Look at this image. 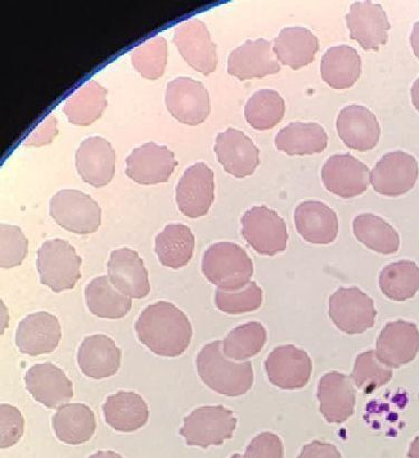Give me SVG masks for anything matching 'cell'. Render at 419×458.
<instances>
[{
    "label": "cell",
    "instance_id": "1",
    "mask_svg": "<svg viewBox=\"0 0 419 458\" xmlns=\"http://www.w3.org/2000/svg\"><path fill=\"white\" fill-rule=\"evenodd\" d=\"M140 343L159 357L182 356L191 345L192 327L182 310L159 301L149 305L136 322Z\"/></svg>",
    "mask_w": 419,
    "mask_h": 458
},
{
    "label": "cell",
    "instance_id": "2",
    "mask_svg": "<svg viewBox=\"0 0 419 458\" xmlns=\"http://www.w3.org/2000/svg\"><path fill=\"white\" fill-rule=\"evenodd\" d=\"M197 371L207 387L223 396L241 397L253 387L252 363L233 361L225 356L222 341H214L201 350Z\"/></svg>",
    "mask_w": 419,
    "mask_h": 458
},
{
    "label": "cell",
    "instance_id": "3",
    "mask_svg": "<svg viewBox=\"0 0 419 458\" xmlns=\"http://www.w3.org/2000/svg\"><path fill=\"white\" fill-rule=\"evenodd\" d=\"M202 274L211 284L225 292H236L249 284L254 264L245 250L231 242H220L207 249Z\"/></svg>",
    "mask_w": 419,
    "mask_h": 458
},
{
    "label": "cell",
    "instance_id": "4",
    "mask_svg": "<svg viewBox=\"0 0 419 458\" xmlns=\"http://www.w3.org/2000/svg\"><path fill=\"white\" fill-rule=\"evenodd\" d=\"M81 265L82 259L64 240L47 241L38 251L40 282L56 293L74 289L81 278Z\"/></svg>",
    "mask_w": 419,
    "mask_h": 458
},
{
    "label": "cell",
    "instance_id": "5",
    "mask_svg": "<svg viewBox=\"0 0 419 458\" xmlns=\"http://www.w3.org/2000/svg\"><path fill=\"white\" fill-rule=\"evenodd\" d=\"M237 419L224 406L197 408L184 420L180 435L188 446H219L233 437Z\"/></svg>",
    "mask_w": 419,
    "mask_h": 458
},
{
    "label": "cell",
    "instance_id": "6",
    "mask_svg": "<svg viewBox=\"0 0 419 458\" xmlns=\"http://www.w3.org/2000/svg\"><path fill=\"white\" fill-rule=\"evenodd\" d=\"M242 235L256 253L276 256L286 250L288 233L286 222L267 206H255L243 215Z\"/></svg>",
    "mask_w": 419,
    "mask_h": 458
},
{
    "label": "cell",
    "instance_id": "7",
    "mask_svg": "<svg viewBox=\"0 0 419 458\" xmlns=\"http://www.w3.org/2000/svg\"><path fill=\"white\" fill-rule=\"evenodd\" d=\"M49 214L66 231L88 235L101 225V208L91 197L74 190H64L54 195Z\"/></svg>",
    "mask_w": 419,
    "mask_h": 458
},
{
    "label": "cell",
    "instance_id": "8",
    "mask_svg": "<svg viewBox=\"0 0 419 458\" xmlns=\"http://www.w3.org/2000/svg\"><path fill=\"white\" fill-rule=\"evenodd\" d=\"M329 316L338 329L360 335L375 326L377 311L371 296L358 287H341L329 300Z\"/></svg>",
    "mask_w": 419,
    "mask_h": 458
},
{
    "label": "cell",
    "instance_id": "9",
    "mask_svg": "<svg viewBox=\"0 0 419 458\" xmlns=\"http://www.w3.org/2000/svg\"><path fill=\"white\" fill-rule=\"evenodd\" d=\"M166 106L175 119L192 127L204 123L211 110L204 84L191 78L175 79L167 85Z\"/></svg>",
    "mask_w": 419,
    "mask_h": 458
},
{
    "label": "cell",
    "instance_id": "10",
    "mask_svg": "<svg viewBox=\"0 0 419 458\" xmlns=\"http://www.w3.org/2000/svg\"><path fill=\"white\" fill-rule=\"evenodd\" d=\"M418 174V163L412 155L394 151L378 161L371 172V183L378 194L402 196L416 185Z\"/></svg>",
    "mask_w": 419,
    "mask_h": 458
},
{
    "label": "cell",
    "instance_id": "11",
    "mask_svg": "<svg viewBox=\"0 0 419 458\" xmlns=\"http://www.w3.org/2000/svg\"><path fill=\"white\" fill-rule=\"evenodd\" d=\"M312 360L304 350L295 345H279L265 361L269 383L283 390H297L309 384Z\"/></svg>",
    "mask_w": 419,
    "mask_h": 458
},
{
    "label": "cell",
    "instance_id": "12",
    "mask_svg": "<svg viewBox=\"0 0 419 458\" xmlns=\"http://www.w3.org/2000/svg\"><path fill=\"white\" fill-rule=\"evenodd\" d=\"M215 199L214 173L200 163L184 173L175 191L180 212L189 218H200L210 212Z\"/></svg>",
    "mask_w": 419,
    "mask_h": 458
},
{
    "label": "cell",
    "instance_id": "13",
    "mask_svg": "<svg viewBox=\"0 0 419 458\" xmlns=\"http://www.w3.org/2000/svg\"><path fill=\"white\" fill-rule=\"evenodd\" d=\"M174 43L192 69L204 75L215 72L218 64V51L204 22L192 20L179 25L175 30Z\"/></svg>",
    "mask_w": 419,
    "mask_h": 458
},
{
    "label": "cell",
    "instance_id": "14",
    "mask_svg": "<svg viewBox=\"0 0 419 458\" xmlns=\"http://www.w3.org/2000/svg\"><path fill=\"white\" fill-rule=\"evenodd\" d=\"M324 186L341 199H353L363 194L371 183V170L349 154L333 155L322 168Z\"/></svg>",
    "mask_w": 419,
    "mask_h": 458
},
{
    "label": "cell",
    "instance_id": "15",
    "mask_svg": "<svg viewBox=\"0 0 419 458\" xmlns=\"http://www.w3.org/2000/svg\"><path fill=\"white\" fill-rule=\"evenodd\" d=\"M378 359L389 368H400L415 360L419 352V330L415 323H387L376 344Z\"/></svg>",
    "mask_w": 419,
    "mask_h": 458
},
{
    "label": "cell",
    "instance_id": "16",
    "mask_svg": "<svg viewBox=\"0 0 419 458\" xmlns=\"http://www.w3.org/2000/svg\"><path fill=\"white\" fill-rule=\"evenodd\" d=\"M177 165L168 148L148 142L129 155L127 176L140 185H157L168 182Z\"/></svg>",
    "mask_w": 419,
    "mask_h": 458
},
{
    "label": "cell",
    "instance_id": "17",
    "mask_svg": "<svg viewBox=\"0 0 419 458\" xmlns=\"http://www.w3.org/2000/svg\"><path fill=\"white\" fill-rule=\"evenodd\" d=\"M225 172L236 178L252 176L260 165V151L240 130L228 128L216 138L214 147Z\"/></svg>",
    "mask_w": 419,
    "mask_h": 458
},
{
    "label": "cell",
    "instance_id": "18",
    "mask_svg": "<svg viewBox=\"0 0 419 458\" xmlns=\"http://www.w3.org/2000/svg\"><path fill=\"white\" fill-rule=\"evenodd\" d=\"M351 38L357 40L364 51H378L389 40L390 24L381 4L358 2L351 4L346 16Z\"/></svg>",
    "mask_w": 419,
    "mask_h": 458
},
{
    "label": "cell",
    "instance_id": "19",
    "mask_svg": "<svg viewBox=\"0 0 419 458\" xmlns=\"http://www.w3.org/2000/svg\"><path fill=\"white\" fill-rule=\"evenodd\" d=\"M24 380L30 396L51 410H58L73 398V385L65 372L53 363L31 367Z\"/></svg>",
    "mask_w": 419,
    "mask_h": 458
},
{
    "label": "cell",
    "instance_id": "20",
    "mask_svg": "<svg viewBox=\"0 0 419 458\" xmlns=\"http://www.w3.org/2000/svg\"><path fill=\"white\" fill-rule=\"evenodd\" d=\"M62 339L60 321L47 312L30 314L18 325L16 345L22 354L38 357L52 353Z\"/></svg>",
    "mask_w": 419,
    "mask_h": 458
},
{
    "label": "cell",
    "instance_id": "21",
    "mask_svg": "<svg viewBox=\"0 0 419 458\" xmlns=\"http://www.w3.org/2000/svg\"><path fill=\"white\" fill-rule=\"evenodd\" d=\"M281 71L272 43L264 38L247 40L228 58V74L242 81L262 79Z\"/></svg>",
    "mask_w": 419,
    "mask_h": 458
},
{
    "label": "cell",
    "instance_id": "22",
    "mask_svg": "<svg viewBox=\"0 0 419 458\" xmlns=\"http://www.w3.org/2000/svg\"><path fill=\"white\" fill-rule=\"evenodd\" d=\"M320 412L330 424H342L354 415L355 392L350 377L329 372L319 381Z\"/></svg>",
    "mask_w": 419,
    "mask_h": 458
},
{
    "label": "cell",
    "instance_id": "23",
    "mask_svg": "<svg viewBox=\"0 0 419 458\" xmlns=\"http://www.w3.org/2000/svg\"><path fill=\"white\" fill-rule=\"evenodd\" d=\"M107 276L112 285L130 299L146 298L150 292L147 268L136 250L119 249L112 251L107 263Z\"/></svg>",
    "mask_w": 419,
    "mask_h": 458
},
{
    "label": "cell",
    "instance_id": "24",
    "mask_svg": "<svg viewBox=\"0 0 419 458\" xmlns=\"http://www.w3.org/2000/svg\"><path fill=\"white\" fill-rule=\"evenodd\" d=\"M75 159L80 176L93 187L109 185L115 176L116 156L106 139L88 138L81 143Z\"/></svg>",
    "mask_w": 419,
    "mask_h": 458
},
{
    "label": "cell",
    "instance_id": "25",
    "mask_svg": "<svg viewBox=\"0 0 419 458\" xmlns=\"http://www.w3.org/2000/svg\"><path fill=\"white\" fill-rule=\"evenodd\" d=\"M337 130L345 145L355 151L372 150L380 142V123L366 106L351 105L344 107L338 115Z\"/></svg>",
    "mask_w": 419,
    "mask_h": 458
},
{
    "label": "cell",
    "instance_id": "26",
    "mask_svg": "<svg viewBox=\"0 0 419 458\" xmlns=\"http://www.w3.org/2000/svg\"><path fill=\"white\" fill-rule=\"evenodd\" d=\"M296 231L311 244H331L339 232L335 210L321 201H304L295 210Z\"/></svg>",
    "mask_w": 419,
    "mask_h": 458
},
{
    "label": "cell",
    "instance_id": "27",
    "mask_svg": "<svg viewBox=\"0 0 419 458\" xmlns=\"http://www.w3.org/2000/svg\"><path fill=\"white\" fill-rule=\"evenodd\" d=\"M78 365L89 378H109L119 370L121 350L107 335H90L79 348Z\"/></svg>",
    "mask_w": 419,
    "mask_h": 458
},
{
    "label": "cell",
    "instance_id": "28",
    "mask_svg": "<svg viewBox=\"0 0 419 458\" xmlns=\"http://www.w3.org/2000/svg\"><path fill=\"white\" fill-rule=\"evenodd\" d=\"M107 424L121 433H133L149 420V408L141 396L133 392H119L107 398L102 407Z\"/></svg>",
    "mask_w": 419,
    "mask_h": 458
},
{
    "label": "cell",
    "instance_id": "29",
    "mask_svg": "<svg viewBox=\"0 0 419 458\" xmlns=\"http://www.w3.org/2000/svg\"><path fill=\"white\" fill-rule=\"evenodd\" d=\"M319 51V40L304 27H286L274 39L273 52L283 65L292 70L311 64Z\"/></svg>",
    "mask_w": 419,
    "mask_h": 458
},
{
    "label": "cell",
    "instance_id": "30",
    "mask_svg": "<svg viewBox=\"0 0 419 458\" xmlns=\"http://www.w3.org/2000/svg\"><path fill=\"white\" fill-rule=\"evenodd\" d=\"M52 426L58 441L81 445L92 438L97 421L91 408L83 403H66L53 416Z\"/></svg>",
    "mask_w": 419,
    "mask_h": 458
},
{
    "label": "cell",
    "instance_id": "31",
    "mask_svg": "<svg viewBox=\"0 0 419 458\" xmlns=\"http://www.w3.org/2000/svg\"><path fill=\"white\" fill-rule=\"evenodd\" d=\"M320 72L329 87L336 89H349L362 74V58L354 47L339 45L329 48L324 54Z\"/></svg>",
    "mask_w": 419,
    "mask_h": 458
},
{
    "label": "cell",
    "instance_id": "32",
    "mask_svg": "<svg viewBox=\"0 0 419 458\" xmlns=\"http://www.w3.org/2000/svg\"><path fill=\"white\" fill-rule=\"evenodd\" d=\"M195 236L184 224H169L156 237V254L166 267L179 269L191 262Z\"/></svg>",
    "mask_w": 419,
    "mask_h": 458
},
{
    "label": "cell",
    "instance_id": "33",
    "mask_svg": "<svg viewBox=\"0 0 419 458\" xmlns=\"http://www.w3.org/2000/svg\"><path fill=\"white\" fill-rule=\"evenodd\" d=\"M276 146L288 156L321 154L328 146V134L319 123H292L277 134Z\"/></svg>",
    "mask_w": 419,
    "mask_h": 458
},
{
    "label": "cell",
    "instance_id": "34",
    "mask_svg": "<svg viewBox=\"0 0 419 458\" xmlns=\"http://www.w3.org/2000/svg\"><path fill=\"white\" fill-rule=\"evenodd\" d=\"M89 311L98 318H123L133 308V299L115 289L109 276L94 278L85 287Z\"/></svg>",
    "mask_w": 419,
    "mask_h": 458
},
{
    "label": "cell",
    "instance_id": "35",
    "mask_svg": "<svg viewBox=\"0 0 419 458\" xmlns=\"http://www.w3.org/2000/svg\"><path fill=\"white\" fill-rule=\"evenodd\" d=\"M354 235L369 250L382 255L395 254L400 238L395 228L377 215L362 214L354 219Z\"/></svg>",
    "mask_w": 419,
    "mask_h": 458
},
{
    "label": "cell",
    "instance_id": "36",
    "mask_svg": "<svg viewBox=\"0 0 419 458\" xmlns=\"http://www.w3.org/2000/svg\"><path fill=\"white\" fill-rule=\"evenodd\" d=\"M107 105V89L90 81L67 100L64 114L71 123L88 127L100 118Z\"/></svg>",
    "mask_w": 419,
    "mask_h": 458
},
{
    "label": "cell",
    "instance_id": "37",
    "mask_svg": "<svg viewBox=\"0 0 419 458\" xmlns=\"http://www.w3.org/2000/svg\"><path fill=\"white\" fill-rule=\"evenodd\" d=\"M380 287L387 298L398 301L413 299L419 291V267L411 260L387 265L380 274Z\"/></svg>",
    "mask_w": 419,
    "mask_h": 458
},
{
    "label": "cell",
    "instance_id": "38",
    "mask_svg": "<svg viewBox=\"0 0 419 458\" xmlns=\"http://www.w3.org/2000/svg\"><path fill=\"white\" fill-rule=\"evenodd\" d=\"M268 340V332L262 323H245L229 332L223 341L225 356L236 362H245L262 352Z\"/></svg>",
    "mask_w": 419,
    "mask_h": 458
},
{
    "label": "cell",
    "instance_id": "39",
    "mask_svg": "<svg viewBox=\"0 0 419 458\" xmlns=\"http://www.w3.org/2000/svg\"><path fill=\"white\" fill-rule=\"evenodd\" d=\"M286 114V102L274 89H261L252 96L245 106V118L256 130L273 129Z\"/></svg>",
    "mask_w": 419,
    "mask_h": 458
},
{
    "label": "cell",
    "instance_id": "40",
    "mask_svg": "<svg viewBox=\"0 0 419 458\" xmlns=\"http://www.w3.org/2000/svg\"><path fill=\"white\" fill-rule=\"evenodd\" d=\"M393 379V370L377 357L376 352L359 354L355 359L351 380L364 394H372Z\"/></svg>",
    "mask_w": 419,
    "mask_h": 458
},
{
    "label": "cell",
    "instance_id": "41",
    "mask_svg": "<svg viewBox=\"0 0 419 458\" xmlns=\"http://www.w3.org/2000/svg\"><path fill=\"white\" fill-rule=\"evenodd\" d=\"M263 303V290L256 282H250L244 289L236 292L216 291L215 305L219 311L231 316L256 311Z\"/></svg>",
    "mask_w": 419,
    "mask_h": 458
},
{
    "label": "cell",
    "instance_id": "42",
    "mask_svg": "<svg viewBox=\"0 0 419 458\" xmlns=\"http://www.w3.org/2000/svg\"><path fill=\"white\" fill-rule=\"evenodd\" d=\"M167 43L164 38H155L140 45L133 53L132 61L140 74L149 80L164 75L167 64Z\"/></svg>",
    "mask_w": 419,
    "mask_h": 458
},
{
    "label": "cell",
    "instance_id": "43",
    "mask_svg": "<svg viewBox=\"0 0 419 458\" xmlns=\"http://www.w3.org/2000/svg\"><path fill=\"white\" fill-rule=\"evenodd\" d=\"M29 250V241L17 226H0V267L13 268L24 262Z\"/></svg>",
    "mask_w": 419,
    "mask_h": 458
},
{
    "label": "cell",
    "instance_id": "44",
    "mask_svg": "<svg viewBox=\"0 0 419 458\" xmlns=\"http://www.w3.org/2000/svg\"><path fill=\"white\" fill-rule=\"evenodd\" d=\"M25 420L16 407L3 403L0 407V446L3 450L18 442L24 435Z\"/></svg>",
    "mask_w": 419,
    "mask_h": 458
},
{
    "label": "cell",
    "instance_id": "45",
    "mask_svg": "<svg viewBox=\"0 0 419 458\" xmlns=\"http://www.w3.org/2000/svg\"><path fill=\"white\" fill-rule=\"evenodd\" d=\"M284 447L277 434L265 432L254 437L242 458H283Z\"/></svg>",
    "mask_w": 419,
    "mask_h": 458
},
{
    "label": "cell",
    "instance_id": "46",
    "mask_svg": "<svg viewBox=\"0 0 419 458\" xmlns=\"http://www.w3.org/2000/svg\"><path fill=\"white\" fill-rule=\"evenodd\" d=\"M57 123L53 115L48 116L38 129L30 136L29 140L25 142L26 147H40L47 145L57 134Z\"/></svg>",
    "mask_w": 419,
    "mask_h": 458
},
{
    "label": "cell",
    "instance_id": "47",
    "mask_svg": "<svg viewBox=\"0 0 419 458\" xmlns=\"http://www.w3.org/2000/svg\"><path fill=\"white\" fill-rule=\"evenodd\" d=\"M297 458H342V455L332 444L314 441L306 444Z\"/></svg>",
    "mask_w": 419,
    "mask_h": 458
},
{
    "label": "cell",
    "instance_id": "48",
    "mask_svg": "<svg viewBox=\"0 0 419 458\" xmlns=\"http://www.w3.org/2000/svg\"><path fill=\"white\" fill-rule=\"evenodd\" d=\"M411 45L414 54H415V56L419 60V21L413 27Z\"/></svg>",
    "mask_w": 419,
    "mask_h": 458
},
{
    "label": "cell",
    "instance_id": "49",
    "mask_svg": "<svg viewBox=\"0 0 419 458\" xmlns=\"http://www.w3.org/2000/svg\"><path fill=\"white\" fill-rule=\"evenodd\" d=\"M411 94L413 105L419 112V78L415 81V83L413 84Z\"/></svg>",
    "mask_w": 419,
    "mask_h": 458
},
{
    "label": "cell",
    "instance_id": "50",
    "mask_svg": "<svg viewBox=\"0 0 419 458\" xmlns=\"http://www.w3.org/2000/svg\"><path fill=\"white\" fill-rule=\"evenodd\" d=\"M89 458H124L114 451H98Z\"/></svg>",
    "mask_w": 419,
    "mask_h": 458
},
{
    "label": "cell",
    "instance_id": "51",
    "mask_svg": "<svg viewBox=\"0 0 419 458\" xmlns=\"http://www.w3.org/2000/svg\"><path fill=\"white\" fill-rule=\"evenodd\" d=\"M409 458H419V437L414 439L411 444V447H409L408 452Z\"/></svg>",
    "mask_w": 419,
    "mask_h": 458
},
{
    "label": "cell",
    "instance_id": "52",
    "mask_svg": "<svg viewBox=\"0 0 419 458\" xmlns=\"http://www.w3.org/2000/svg\"><path fill=\"white\" fill-rule=\"evenodd\" d=\"M8 312L6 307H4V304L2 301V334H4V329L8 327Z\"/></svg>",
    "mask_w": 419,
    "mask_h": 458
},
{
    "label": "cell",
    "instance_id": "53",
    "mask_svg": "<svg viewBox=\"0 0 419 458\" xmlns=\"http://www.w3.org/2000/svg\"><path fill=\"white\" fill-rule=\"evenodd\" d=\"M231 458H242L241 454H234Z\"/></svg>",
    "mask_w": 419,
    "mask_h": 458
}]
</instances>
